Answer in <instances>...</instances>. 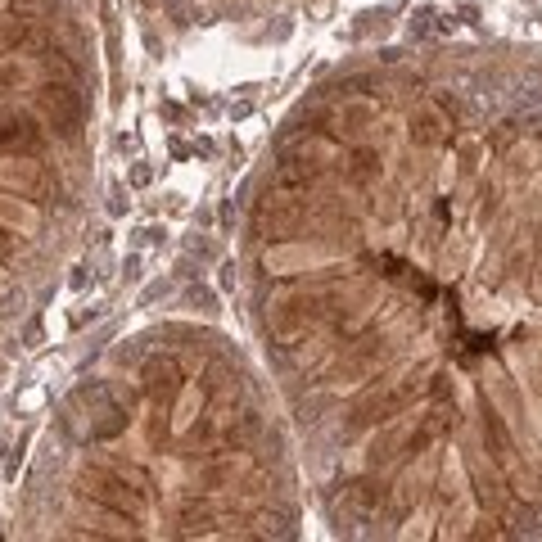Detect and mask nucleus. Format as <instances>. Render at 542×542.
Returning <instances> with one entry per match:
<instances>
[{
  "label": "nucleus",
  "instance_id": "a211bd4d",
  "mask_svg": "<svg viewBox=\"0 0 542 542\" xmlns=\"http://www.w3.org/2000/svg\"><path fill=\"white\" fill-rule=\"evenodd\" d=\"M150 181H154V168H150V163H136V168H131V186H136V190H145Z\"/></svg>",
  "mask_w": 542,
  "mask_h": 542
},
{
  "label": "nucleus",
  "instance_id": "cd10ccee",
  "mask_svg": "<svg viewBox=\"0 0 542 542\" xmlns=\"http://www.w3.org/2000/svg\"><path fill=\"white\" fill-rule=\"evenodd\" d=\"M19 5H32V0H19Z\"/></svg>",
  "mask_w": 542,
  "mask_h": 542
},
{
  "label": "nucleus",
  "instance_id": "6ab92c4d",
  "mask_svg": "<svg viewBox=\"0 0 542 542\" xmlns=\"http://www.w3.org/2000/svg\"><path fill=\"white\" fill-rule=\"evenodd\" d=\"M448 393H457V384H452L448 371H439L434 375V398H448Z\"/></svg>",
  "mask_w": 542,
  "mask_h": 542
},
{
  "label": "nucleus",
  "instance_id": "f3484780",
  "mask_svg": "<svg viewBox=\"0 0 542 542\" xmlns=\"http://www.w3.org/2000/svg\"><path fill=\"white\" fill-rule=\"evenodd\" d=\"M186 299H190V308H199V312H208V317H213V312H217V294L213 290H208V285H190V290H186Z\"/></svg>",
  "mask_w": 542,
  "mask_h": 542
},
{
  "label": "nucleus",
  "instance_id": "0eeeda50",
  "mask_svg": "<svg viewBox=\"0 0 542 542\" xmlns=\"http://www.w3.org/2000/svg\"><path fill=\"white\" fill-rule=\"evenodd\" d=\"M317 317H321V303H317V299H308V294H294V299H285L281 308H276V330L294 335V330L312 326Z\"/></svg>",
  "mask_w": 542,
  "mask_h": 542
},
{
  "label": "nucleus",
  "instance_id": "a878e982",
  "mask_svg": "<svg viewBox=\"0 0 542 542\" xmlns=\"http://www.w3.org/2000/svg\"><path fill=\"white\" fill-rule=\"evenodd\" d=\"M190 150H195V154H204V159H208V154H213V141H208V136H199V141L190 145Z\"/></svg>",
  "mask_w": 542,
  "mask_h": 542
},
{
  "label": "nucleus",
  "instance_id": "4be33fe9",
  "mask_svg": "<svg viewBox=\"0 0 542 542\" xmlns=\"http://www.w3.org/2000/svg\"><path fill=\"white\" fill-rule=\"evenodd\" d=\"M163 294H168V281H159V285H150V290L141 294V308H150L154 299H163Z\"/></svg>",
  "mask_w": 542,
  "mask_h": 542
},
{
  "label": "nucleus",
  "instance_id": "6e6552de",
  "mask_svg": "<svg viewBox=\"0 0 542 542\" xmlns=\"http://www.w3.org/2000/svg\"><path fill=\"white\" fill-rule=\"evenodd\" d=\"M407 131H412V145L434 150V145H443V113L439 109H416L412 122H407Z\"/></svg>",
  "mask_w": 542,
  "mask_h": 542
},
{
  "label": "nucleus",
  "instance_id": "dca6fc26",
  "mask_svg": "<svg viewBox=\"0 0 542 542\" xmlns=\"http://www.w3.org/2000/svg\"><path fill=\"white\" fill-rule=\"evenodd\" d=\"M19 249H23V235L14 231V226L0 222V262H14L19 258Z\"/></svg>",
  "mask_w": 542,
  "mask_h": 542
},
{
  "label": "nucleus",
  "instance_id": "20e7f679",
  "mask_svg": "<svg viewBox=\"0 0 542 542\" xmlns=\"http://www.w3.org/2000/svg\"><path fill=\"white\" fill-rule=\"evenodd\" d=\"M37 113L55 127V136H77L82 127V95L73 82H46L37 91Z\"/></svg>",
  "mask_w": 542,
  "mask_h": 542
},
{
  "label": "nucleus",
  "instance_id": "1a4fd4ad",
  "mask_svg": "<svg viewBox=\"0 0 542 542\" xmlns=\"http://www.w3.org/2000/svg\"><path fill=\"white\" fill-rule=\"evenodd\" d=\"M0 186H19L23 195H41L46 190V172L37 163H5L0 168Z\"/></svg>",
  "mask_w": 542,
  "mask_h": 542
},
{
  "label": "nucleus",
  "instance_id": "412c9836",
  "mask_svg": "<svg viewBox=\"0 0 542 542\" xmlns=\"http://www.w3.org/2000/svg\"><path fill=\"white\" fill-rule=\"evenodd\" d=\"M217 285H222L226 294L235 290V262H222V276H217Z\"/></svg>",
  "mask_w": 542,
  "mask_h": 542
},
{
  "label": "nucleus",
  "instance_id": "9b49d317",
  "mask_svg": "<svg viewBox=\"0 0 542 542\" xmlns=\"http://www.w3.org/2000/svg\"><path fill=\"white\" fill-rule=\"evenodd\" d=\"M0 222H5V226H14V231H37V222H41V217L32 213L28 204H5V199H0Z\"/></svg>",
  "mask_w": 542,
  "mask_h": 542
},
{
  "label": "nucleus",
  "instance_id": "39448f33",
  "mask_svg": "<svg viewBox=\"0 0 542 542\" xmlns=\"http://www.w3.org/2000/svg\"><path fill=\"white\" fill-rule=\"evenodd\" d=\"M46 145V131L28 118V113H14V109H0V159L5 154H41Z\"/></svg>",
  "mask_w": 542,
  "mask_h": 542
},
{
  "label": "nucleus",
  "instance_id": "9d476101",
  "mask_svg": "<svg viewBox=\"0 0 542 542\" xmlns=\"http://www.w3.org/2000/svg\"><path fill=\"white\" fill-rule=\"evenodd\" d=\"M398 448H402V430H398V425H389V430H384L380 439L371 443V452H366V466H371V470L389 466V461L398 457Z\"/></svg>",
  "mask_w": 542,
  "mask_h": 542
},
{
  "label": "nucleus",
  "instance_id": "f03ea898",
  "mask_svg": "<svg viewBox=\"0 0 542 542\" xmlns=\"http://www.w3.org/2000/svg\"><path fill=\"white\" fill-rule=\"evenodd\" d=\"M412 402H416V384H412V380H402V384H389V389L366 393L362 402H353V412H348L344 434H362V430H371V425H389L393 416H402L407 407H412Z\"/></svg>",
  "mask_w": 542,
  "mask_h": 542
},
{
  "label": "nucleus",
  "instance_id": "4468645a",
  "mask_svg": "<svg viewBox=\"0 0 542 542\" xmlns=\"http://www.w3.org/2000/svg\"><path fill=\"white\" fill-rule=\"evenodd\" d=\"M348 177H353V181L380 177V154H375V150H357V154H353V168H348Z\"/></svg>",
  "mask_w": 542,
  "mask_h": 542
},
{
  "label": "nucleus",
  "instance_id": "ddd939ff",
  "mask_svg": "<svg viewBox=\"0 0 542 542\" xmlns=\"http://www.w3.org/2000/svg\"><path fill=\"white\" fill-rule=\"evenodd\" d=\"M375 357H384V348L380 344H362L353 357H348V362H339V375H344V380H353V375H362L366 366L375 362Z\"/></svg>",
  "mask_w": 542,
  "mask_h": 542
},
{
  "label": "nucleus",
  "instance_id": "b1692460",
  "mask_svg": "<svg viewBox=\"0 0 542 542\" xmlns=\"http://www.w3.org/2000/svg\"><path fill=\"white\" fill-rule=\"evenodd\" d=\"M145 235V244H163L168 240V231H163V226H150V231H141Z\"/></svg>",
  "mask_w": 542,
  "mask_h": 542
},
{
  "label": "nucleus",
  "instance_id": "423d86ee",
  "mask_svg": "<svg viewBox=\"0 0 542 542\" xmlns=\"http://www.w3.org/2000/svg\"><path fill=\"white\" fill-rule=\"evenodd\" d=\"M141 389H145V398H150V402L168 407V402L186 389V371H181L177 357H150L145 371H141Z\"/></svg>",
  "mask_w": 542,
  "mask_h": 542
},
{
  "label": "nucleus",
  "instance_id": "7ed1b4c3",
  "mask_svg": "<svg viewBox=\"0 0 542 542\" xmlns=\"http://www.w3.org/2000/svg\"><path fill=\"white\" fill-rule=\"evenodd\" d=\"M303 222H308V204H303V199H290V195H267L253 208V226H258V235H267V240H290V235L303 231Z\"/></svg>",
  "mask_w": 542,
  "mask_h": 542
},
{
  "label": "nucleus",
  "instance_id": "f257e3e1",
  "mask_svg": "<svg viewBox=\"0 0 542 542\" xmlns=\"http://www.w3.org/2000/svg\"><path fill=\"white\" fill-rule=\"evenodd\" d=\"M77 497H91L95 506H104V511L122 515V520H131V524L145 520V493L131 488L127 475H118V470H104V466L82 470V475H77Z\"/></svg>",
  "mask_w": 542,
  "mask_h": 542
},
{
  "label": "nucleus",
  "instance_id": "393cba45",
  "mask_svg": "<svg viewBox=\"0 0 542 542\" xmlns=\"http://www.w3.org/2000/svg\"><path fill=\"white\" fill-rule=\"evenodd\" d=\"M249 113H253V104H249V100H240V104H231V118H235V122H240V118H249Z\"/></svg>",
  "mask_w": 542,
  "mask_h": 542
},
{
  "label": "nucleus",
  "instance_id": "aec40b11",
  "mask_svg": "<svg viewBox=\"0 0 542 542\" xmlns=\"http://www.w3.org/2000/svg\"><path fill=\"white\" fill-rule=\"evenodd\" d=\"M14 312H23V290H19V294H5V299H0V317H14Z\"/></svg>",
  "mask_w": 542,
  "mask_h": 542
},
{
  "label": "nucleus",
  "instance_id": "bb28decb",
  "mask_svg": "<svg viewBox=\"0 0 542 542\" xmlns=\"http://www.w3.org/2000/svg\"><path fill=\"white\" fill-rule=\"evenodd\" d=\"M23 339H28V344H37V339H41V321H28V330H23Z\"/></svg>",
  "mask_w": 542,
  "mask_h": 542
},
{
  "label": "nucleus",
  "instance_id": "2eb2a0df",
  "mask_svg": "<svg viewBox=\"0 0 542 542\" xmlns=\"http://www.w3.org/2000/svg\"><path fill=\"white\" fill-rule=\"evenodd\" d=\"M371 118H375V109H371V104H344V113H339V122H344V131H362Z\"/></svg>",
  "mask_w": 542,
  "mask_h": 542
},
{
  "label": "nucleus",
  "instance_id": "f8f14e48",
  "mask_svg": "<svg viewBox=\"0 0 542 542\" xmlns=\"http://www.w3.org/2000/svg\"><path fill=\"white\" fill-rule=\"evenodd\" d=\"M23 37H28V19H19V14H0V55H5V50H19Z\"/></svg>",
  "mask_w": 542,
  "mask_h": 542
},
{
  "label": "nucleus",
  "instance_id": "5701e85b",
  "mask_svg": "<svg viewBox=\"0 0 542 542\" xmlns=\"http://www.w3.org/2000/svg\"><path fill=\"white\" fill-rule=\"evenodd\" d=\"M122 276H127V281H141V258H136V253L122 262Z\"/></svg>",
  "mask_w": 542,
  "mask_h": 542
}]
</instances>
